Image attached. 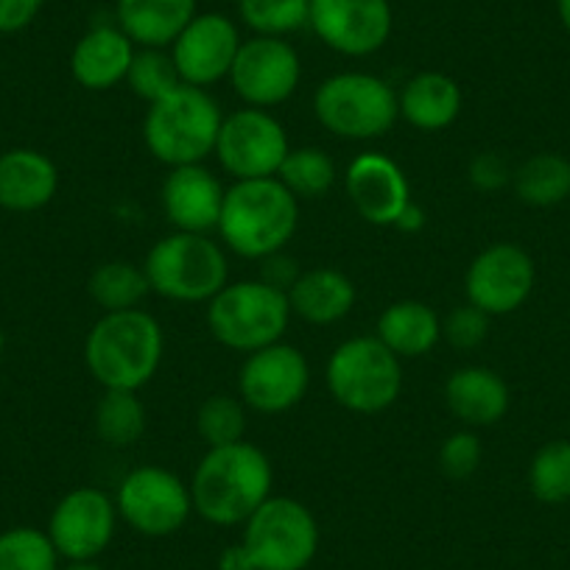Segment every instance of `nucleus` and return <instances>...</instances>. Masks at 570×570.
Masks as SVG:
<instances>
[{
	"mask_svg": "<svg viewBox=\"0 0 570 570\" xmlns=\"http://www.w3.org/2000/svg\"><path fill=\"white\" fill-rule=\"evenodd\" d=\"M194 512L213 525H240L272 498L274 470L252 442L207 448L190 479Z\"/></svg>",
	"mask_w": 570,
	"mask_h": 570,
	"instance_id": "nucleus-1",
	"label": "nucleus"
},
{
	"mask_svg": "<svg viewBox=\"0 0 570 570\" xmlns=\"http://www.w3.org/2000/svg\"><path fill=\"white\" fill-rule=\"evenodd\" d=\"M163 353L160 322L142 308L104 314L85 338V364L104 389L140 392L160 370Z\"/></svg>",
	"mask_w": 570,
	"mask_h": 570,
	"instance_id": "nucleus-2",
	"label": "nucleus"
},
{
	"mask_svg": "<svg viewBox=\"0 0 570 570\" xmlns=\"http://www.w3.org/2000/svg\"><path fill=\"white\" fill-rule=\"evenodd\" d=\"M299 224V199L277 177L240 179L227 188L218 216V235L246 261L283 252Z\"/></svg>",
	"mask_w": 570,
	"mask_h": 570,
	"instance_id": "nucleus-3",
	"label": "nucleus"
},
{
	"mask_svg": "<svg viewBox=\"0 0 570 570\" xmlns=\"http://www.w3.org/2000/svg\"><path fill=\"white\" fill-rule=\"evenodd\" d=\"M320 548L314 512L297 498L272 495L244 523V540L229 548L222 570H305Z\"/></svg>",
	"mask_w": 570,
	"mask_h": 570,
	"instance_id": "nucleus-4",
	"label": "nucleus"
},
{
	"mask_svg": "<svg viewBox=\"0 0 570 570\" xmlns=\"http://www.w3.org/2000/svg\"><path fill=\"white\" fill-rule=\"evenodd\" d=\"M222 109L202 87L179 85L160 101L149 104L142 118V142L163 166H194L216 151Z\"/></svg>",
	"mask_w": 570,
	"mask_h": 570,
	"instance_id": "nucleus-5",
	"label": "nucleus"
},
{
	"mask_svg": "<svg viewBox=\"0 0 570 570\" xmlns=\"http://www.w3.org/2000/svg\"><path fill=\"white\" fill-rule=\"evenodd\" d=\"M292 316L288 294L261 277L240 279L224 285L207 303V331L222 347L249 355L283 342Z\"/></svg>",
	"mask_w": 570,
	"mask_h": 570,
	"instance_id": "nucleus-6",
	"label": "nucleus"
},
{
	"mask_svg": "<svg viewBox=\"0 0 570 570\" xmlns=\"http://www.w3.org/2000/svg\"><path fill=\"white\" fill-rule=\"evenodd\" d=\"M142 272L151 292L171 303H210L229 283V263L222 246L205 233H179L157 240Z\"/></svg>",
	"mask_w": 570,
	"mask_h": 570,
	"instance_id": "nucleus-7",
	"label": "nucleus"
},
{
	"mask_svg": "<svg viewBox=\"0 0 570 570\" xmlns=\"http://www.w3.org/2000/svg\"><path fill=\"white\" fill-rule=\"evenodd\" d=\"M314 115L342 140H377L397 124L400 101L394 87L381 76L344 70L316 87Z\"/></svg>",
	"mask_w": 570,
	"mask_h": 570,
	"instance_id": "nucleus-8",
	"label": "nucleus"
},
{
	"mask_svg": "<svg viewBox=\"0 0 570 570\" xmlns=\"http://www.w3.org/2000/svg\"><path fill=\"white\" fill-rule=\"evenodd\" d=\"M327 389L353 414H381L403 392L400 358L377 336H355L333 350L325 370Z\"/></svg>",
	"mask_w": 570,
	"mask_h": 570,
	"instance_id": "nucleus-9",
	"label": "nucleus"
},
{
	"mask_svg": "<svg viewBox=\"0 0 570 570\" xmlns=\"http://www.w3.org/2000/svg\"><path fill=\"white\" fill-rule=\"evenodd\" d=\"M288 151V135L268 109L240 107L233 115H224L213 155L224 171L240 183L277 177Z\"/></svg>",
	"mask_w": 570,
	"mask_h": 570,
	"instance_id": "nucleus-10",
	"label": "nucleus"
},
{
	"mask_svg": "<svg viewBox=\"0 0 570 570\" xmlns=\"http://www.w3.org/2000/svg\"><path fill=\"white\" fill-rule=\"evenodd\" d=\"M115 507L118 518H124L137 534L168 537L188 523L194 498L190 487L171 470L142 464L120 481Z\"/></svg>",
	"mask_w": 570,
	"mask_h": 570,
	"instance_id": "nucleus-11",
	"label": "nucleus"
},
{
	"mask_svg": "<svg viewBox=\"0 0 570 570\" xmlns=\"http://www.w3.org/2000/svg\"><path fill=\"white\" fill-rule=\"evenodd\" d=\"M303 81V59L285 37H249L240 42L229 70V85L246 107L268 109L285 104Z\"/></svg>",
	"mask_w": 570,
	"mask_h": 570,
	"instance_id": "nucleus-12",
	"label": "nucleus"
},
{
	"mask_svg": "<svg viewBox=\"0 0 570 570\" xmlns=\"http://www.w3.org/2000/svg\"><path fill=\"white\" fill-rule=\"evenodd\" d=\"M311 386L308 358L294 344H268L246 355L238 372V392L257 414H285L303 403Z\"/></svg>",
	"mask_w": 570,
	"mask_h": 570,
	"instance_id": "nucleus-13",
	"label": "nucleus"
},
{
	"mask_svg": "<svg viewBox=\"0 0 570 570\" xmlns=\"http://www.w3.org/2000/svg\"><path fill=\"white\" fill-rule=\"evenodd\" d=\"M537 268L518 244H492L473 257L464 274L468 303L487 316H507L523 308L534 292Z\"/></svg>",
	"mask_w": 570,
	"mask_h": 570,
	"instance_id": "nucleus-14",
	"label": "nucleus"
},
{
	"mask_svg": "<svg viewBox=\"0 0 570 570\" xmlns=\"http://www.w3.org/2000/svg\"><path fill=\"white\" fill-rule=\"evenodd\" d=\"M308 26L342 57H372L389 42L394 12L389 0H311Z\"/></svg>",
	"mask_w": 570,
	"mask_h": 570,
	"instance_id": "nucleus-15",
	"label": "nucleus"
},
{
	"mask_svg": "<svg viewBox=\"0 0 570 570\" xmlns=\"http://www.w3.org/2000/svg\"><path fill=\"white\" fill-rule=\"evenodd\" d=\"M115 525H118L115 498L98 487H79L53 507L48 537L59 557L68 562H87L107 551L115 537Z\"/></svg>",
	"mask_w": 570,
	"mask_h": 570,
	"instance_id": "nucleus-16",
	"label": "nucleus"
},
{
	"mask_svg": "<svg viewBox=\"0 0 570 570\" xmlns=\"http://www.w3.org/2000/svg\"><path fill=\"white\" fill-rule=\"evenodd\" d=\"M240 42L244 40L238 26L227 14H196L171 42V59L183 85L207 90L222 79H229Z\"/></svg>",
	"mask_w": 570,
	"mask_h": 570,
	"instance_id": "nucleus-17",
	"label": "nucleus"
},
{
	"mask_svg": "<svg viewBox=\"0 0 570 570\" xmlns=\"http://www.w3.org/2000/svg\"><path fill=\"white\" fill-rule=\"evenodd\" d=\"M344 190L355 213L375 227H394L411 202V185L403 168L381 151H364L350 163Z\"/></svg>",
	"mask_w": 570,
	"mask_h": 570,
	"instance_id": "nucleus-18",
	"label": "nucleus"
},
{
	"mask_svg": "<svg viewBox=\"0 0 570 570\" xmlns=\"http://www.w3.org/2000/svg\"><path fill=\"white\" fill-rule=\"evenodd\" d=\"M224 188L216 174L202 163L177 166L163 179L160 202L168 224L179 233H210L218 227L224 205Z\"/></svg>",
	"mask_w": 570,
	"mask_h": 570,
	"instance_id": "nucleus-19",
	"label": "nucleus"
},
{
	"mask_svg": "<svg viewBox=\"0 0 570 570\" xmlns=\"http://www.w3.org/2000/svg\"><path fill=\"white\" fill-rule=\"evenodd\" d=\"M137 46L118 26H96L70 51V76L90 92L112 90L129 76Z\"/></svg>",
	"mask_w": 570,
	"mask_h": 570,
	"instance_id": "nucleus-20",
	"label": "nucleus"
},
{
	"mask_svg": "<svg viewBox=\"0 0 570 570\" xmlns=\"http://www.w3.org/2000/svg\"><path fill=\"white\" fill-rule=\"evenodd\" d=\"M59 190V168L37 149H9L0 155V207L35 213L51 205Z\"/></svg>",
	"mask_w": 570,
	"mask_h": 570,
	"instance_id": "nucleus-21",
	"label": "nucleus"
},
{
	"mask_svg": "<svg viewBox=\"0 0 570 570\" xmlns=\"http://www.w3.org/2000/svg\"><path fill=\"white\" fill-rule=\"evenodd\" d=\"M448 411L468 428H490L507 416L509 386L490 366H459L445 383Z\"/></svg>",
	"mask_w": 570,
	"mask_h": 570,
	"instance_id": "nucleus-22",
	"label": "nucleus"
},
{
	"mask_svg": "<svg viewBox=\"0 0 570 570\" xmlns=\"http://www.w3.org/2000/svg\"><path fill=\"white\" fill-rule=\"evenodd\" d=\"M400 118L420 131H442L462 115L464 96L453 76L440 70H422L411 76L397 96Z\"/></svg>",
	"mask_w": 570,
	"mask_h": 570,
	"instance_id": "nucleus-23",
	"label": "nucleus"
},
{
	"mask_svg": "<svg viewBox=\"0 0 570 570\" xmlns=\"http://www.w3.org/2000/svg\"><path fill=\"white\" fill-rule=\"evenodd\" d=\"M196 14V0H115V26L137 48H171Z\"/></svg>",
	"mask_w": 570,
	"mask_h": 570,
	"instance_id": "nucleus-24",
	"label": "nucleus"
},
{
	"mask_svg": "<svg viewBox=\"0 0 570 570\" xmlns=\"http://www.w3.org/2000/svg\"><path fill=\"white\" fill-rule=\"evenodd\" d=\"M355 283L336 268H308L288 288L292 314L311 325H336L355 308Z\"/></svg>",
	"mask_w": 570,
	"mask_h": 570,
	"instance_id": "nucleus-25",
	"label": "nucleus"
},
{
	"mask_svg": "<svg viewBox=\"0 0 570 570\" xmlns=\"http://www.w3.org/2000/svg\"><path fill=\"white\" fill-rule=\"evenodd\" d=\"M377 338L397 358H422L440 344L442 320L434 308L420 299H400L383 308L377 320Z\"/></svg>",
	"mask_w": 570,
	"mask_h": 570,
	"instance_id": "nucleus-26",
	"label": "nucleus"
},
{
	"mask_svg": "<svg viewBox=\"0 0 570 570\" xmlns=\"http://www.w3.org/2000/svg\"><path fill=\"white\" fill-rule=\"evenodd\" d=\"M512 188L518 199L529 207L562 205L570 196V160L553 151L529 157L512 174Z\"/></svg>",
	"mask_w": 570,
	"mask_h": 570,
	"instance_id": "nucleus-27",
	"label": "nucleus"
},
{
	"mask_svg": "<svg viewBox=\"0 0 570 570\" xmlns=\"http://www.w3.org/2000/svg\"><path fill=\"white\" fill-rule=\"evenodd\" d=\"M146 405L137 397V392L124 389H104L101 400L96 405V436L107 448L137 445L146 434Z\"/></svg>",
	"mask_w": 570,
	"mask_h": 570,
	"instance_id": "nucleus-28",
	"label": "nucleus"
},
{
	"mask_svg": "<svg viewBox=\"0 0 570 570\" xmlns=\"http://www.w3.org/2000/svg\"><path fill=\"white\" fill-rule=\"evenodd\" d=\"M90 297L104 314H115V311H131L140 308V303L149 297L151 285L142 266L126 261H109L101 263L96 272L90 274Z\"/></svg>",
	"mask_w": 570,
	"mask_h": 570,
	"instance_id": "nucleus-29",
	"label": "nucleus"
},
{
	"mask_svg": "<svg viewBox=\"0 0 570 570\" xmlns=\"http://www.w3.org/2000/svg\"><path fill=\"white\" fill-rule=\"evenodd\" d=\"M277 179L297 199H322L336 183V163L320 146H303L285 155Z\"/></svg>",
	"mask_w": 570,
	"mask_h": 570,
	"instance_id": "nucleus-30",
	"label": "nucleus"
},
{
	"mask_svg": "<svg viewBox=\"0 0 570 570\" xmlns=\"http://www.w3.org/2000/svg\"><path fill=\"white\" fill-rule=\"evenodd\" d=\"M311 0H238L240 23L257 37H292L308 26Z\"/></svg>",
	"mask_w": 570,
	"mask_h": 570,
	"instance_id": "nucleus-31",
	"label": "nucleus"
},
{
	"mask_svg": "<svg viewBox=\"0 0 570 570\" xmlns=\"http://www.w3.org/2000/svg\"><path fill=\"white\" fill-rule=\"evenodd\" d=\"M529 490L540 503L570 501V440H551L531 456Z\"/></svg>",
	"mask_w": 570,
	"mask_h": 570,
	"instance_id": "nucleus-32",
	"label": "nucleus"
},
{
	"mask_svg": "<svg viewBox=\"0 0 570 570\" xmlns=\"http://www.w3.org/2000/svg\"><path fill=\"white\" fill-rule=\"evenodd\" d=\"M196 434L207 448H224L244 442L246 403L233 394H210L196 411Z\"/></svg>",
	"mask_w": 570,
	"mask_h": 570,
	"instance_id": "nucleus-33",
	"label": "nucleus"
},
{
	"mask_svg": "<svg viewBox=\"0 0 570 570\" xmlns=\"http://www.w3.org/2000/svg\"><path fill=\"white\" fill-rule=\"evenodd\" d=\"M0 570H59V553L48 531L14 525L0 534Z\"/></svg>",
	"mask_w": 570,
	"mask_h": 570,
	"instance_id": "nucleus-34",
	"label": "nucleus"
},
{
	"mask_svg": "<svg viewBox=\"0 0 570 570\" xmlns=\"http://www.w3.org/2000/svg\"><path fill=\"white\" fill-rule=\"evenodd\" d=\"M126 85L131 87L137 98L155 104L171 90H177L183 79H179L177 65H174L171 53H166V48H137Z\"/></svg>",
	"mask_w": 570,
	"mask_h": 570,
	"instance_id": "nucleus-35",
	"label": "nucleus"
},
{
	"mask_svg": "<svg viewBox=\"0 0 570 570\" xmlns=\"http://www.w3.org/2000/svg\"><path fill=\"white\" fill-rule=\"evenodd\" d=\"M481 459H484V445L468 428L448 436L440 448V470L448 479H470L481 468Z\"/></svg>",
	"mask_w": 570,
	"mask_h": 570,
	"instance_id": "nucleus-36",
	"label": "nucleus"
},
{
	"mask_svg": "<svg viewBox=\"0 0 570 570\" xmlns=\"http://www.w3.org/2000/svg\"><path fill=\"white\" fill-rule=\"evenodd\" d=\"M487 333H490V316L470 303L451 311L448 320L442 322V336L456 350H475L479 344H484Z\"/></svg>",
	"mask_w": 570,
	"mask_h": 570,
	"instance_id": "nucleus-37",
	"label": "nucleus"
},
{
	"mask_svg": "<svg viewBox=\"0 0 570 570\" xmlns=\"http://www.w3.org/2000/svg\"><path fill=\"white\" fill-rule=\"evenodd\" d=\"M512 168L495 151H481L479 157H473L470 163V183L475 190H484V194H495V190L507 188L512 183Z\"/></svg>",
	"mask_w": 570,
	"mask_h": 570,
	"instance_id": "nucleus-38",
	"label": "nucleus"
},
{
	"mask_svg": "<svg viewBox=\"0 0 570 570\" xmlns=\"http://www.w3.org/2000/svg\"><path fill=\"white\" fill-rule=\"evenodd\" d=\"M46 0H0V35H20L40 18Z\"/></svg>",
	"mask_w": 570,
	"mask_h": 570,
	"instance_id": "nucleus-39",
	"label": "nucleus"
},
{
	"mask_svg": "<svg viewBox=\"0 0 570 570\" xmlns=\"http://www.w3.org/2000/svg\"><path fill=\"white\" fill-rule=\"evenodd\" d=\"M299 274H303V268L297 266V261H294L292 255H285V252H274V255L263 257L261 261L263 283L274 285V288H279V292L285 294H288V288L297 283Z\"/></svg>",
	"mask_w": 570,
	"mask_h": 570,
	"instance_id": "nucleus-40",
	"label": "nucleus"
},
{
	"mask_svg": "<svg viewBox=\"0 0 570 570\" xmlns=\"http://www.w3.org/2000/svg\"><path fill=\"white\" fill-rule=\"evenodd\" d=\"M422 227H425V210L414 205V202H409L405 210L397 216V222H394V229H400V233H420Z\"/></svg>",
	"mask_w": 570,
	"mask_h": 570,
	"instance_id": "nucleus-41",
	"label": "nucleus"
},
{
	"mask_svg": "<svg viewBox=\"0 0 570 570\" xmlns=\"http://www.w3.org/2000/svg\"><path fill=\"white\" fill-rule=\"evenodd\" d=\"M557 14L559 20H562L564 31L570 35V0H557Z\"/></svg>",
	"mask_w": 570,
	"mask_h": 570,
	"instance_id": "nucleus-42",
	"label": "nucleus"
},
{
	"mask_svg": "<svg viewBox=\"0 0 570 570\" xmlns=\"http://www.w3.org/2000/svg\"><path fill=\"white\" fill-rule=\"evenodd\" d=\"M62 570H107V568L96 564V559H87V562H70L68 568H62Z\"/></svg>",
	"mask_w": 570,
	"mask_h": 570,
	"instance_id": "nucleus-43",
	"label": "nucleus"
},
{
	"mask_svg": "<svg viewBox=\"0 0 570 570\" xmlns=\"http://www.w3.org/2000/svg\"><path fill=\"white\" fill-rule=\"evenodd\" d=\"M3 353H7V333L0 327V358H3Z\"/></svg>",
	"mask_w": 570,
	"mask_h": 570,
	"instance_id": "nucleus-44",
	"label": "nucleus"
}]
</instances>
